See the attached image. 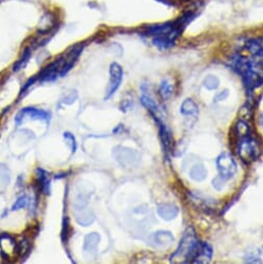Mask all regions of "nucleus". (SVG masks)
<instances>
[{
  "mask_svg": "<svg viewBox=\"0 0 263 264\" xmlns=\"http://www.w3.org/2000/svg\"><path fill=\"white\" fill-rule=\"evenodd\" d=\"M123 80V69L118 62H112L109 66V85L106 89L105 100L110 99L118 90Z\"/></svg>",
  "mask_w": 263,
  "mask_h": 264,
  "instance_id": "4",
  "label": "nucleus"
},
{
  "mask_svg": "<svg viewBox=\"0 0 263 264\" xmlns=\"http://www.w3.org/2000/svg\"><path fill=\"white\" fill-rule=\"evenodd\" d=\"M158 214L161 216V219L165 221H172L179 215L180 209L176 205L171 203H164L158 206Z\"/></svg>",
  "mask_w": 263,
  "mask_h": 264,
  "instance_id": "14",
  "label": "nucleus"
},
{
  "mask_svg": "<svg viewBox=\"0 0 263 264\" xmlns=\"http://www.w3.org/2000/svg\"><path fill=\"white\" fill-rule=\"evenodd\" d=\"M32 52H33V49L30 48V47L24 50V52H23V54H22V56L19 58V60L16 62V64L14 65L13 72H18V71H20L21 68H23L26 66L30 56H32Z\"/></svg>",
  "mask_w": 263,
  "mask_h": 264,
  "instance_id": "22",
  "label": "nucleus"
},
{
  "mask_svg": "<svg viewBox=\"0 0 263 264\" xmlns=\"http://www.w3.org/2000/svg\"><path fill=\"white\" fill-rule=\"evenodd\" d=\"M176 27V22H166L161 23V24H154L150 25L145 28V34L156 36L160 34H166L170 31H172Z\"/></svg>",
  "mask_w": 263,
  "mask_h": 264,
  "instance_id": "13",
  "label": "nucleus"
},
{
  "mask_svg": "<svg viewBox=\"0 0 263 264\" xmlns=\"http://www.w3.org/2000/svg\"><path fill=\"white\" fill-rule=\"evenodd\" d=\"M260 124H261L262 128H263V113H262L261 116H260Z\"/></svg>",
  "mask_w": 263,
  "mask_h": 264,
  "instance_id": "34",
  "label": "nucleus"
},
{
  "mask_svg": "<svg viewBox=\"0 0 263 264\" xmlns=\"http://www.w3.org/2000/svg\"><path fill=\"white\" fill-rule=\"evenodd\" d=\"M149 245L156 248H166L172 245L174 242V236L170 231L159 230L153 232L149 236Z\"/></svg>",
  "mask_w": 263,
  "mask_h": 264,
  "instance_id": "9",
  "label": "nucleus"
},
{
  "mask_svg": "<svg viewBox=\"0 0 263 264\" xmlns=\"http://www.w3.org/2000/svg\"><path fill=\"white\" fill-rule=\"evenodd\" d=\"M77 98H78V92L75 89H71L65 93L64 98L61 99V103L66 105H72L77 99Z\"/></svg>",
  "mask_w": 263,
  "mask_h": 264,
  "instance_id": "27",
  "label": "nucleus"
},
{
  "mask_svg": "<svg viewBox=\"0 0 263 264\" xmlns=\"http://www.w3.org/2000/svg\"><path fill=\"white\" fill-rule=\"evenodd\" d=\"M160 95L163 99H168L170 97L172 96L173 93V86L172 84L170 83L168 80H163L160 85Z\"/></svg>",
  "mask_w": 263,
  "mask_h": 264,
  "instance_id": "24",
  "label": "nucleus"
},
{
  "mask_svg": "<svg viewBox=\"0 0 263 264\" xmlns=\"http://www.w3.org/2000/svg\"><path fill=\"white\" fill-rule=\"evenodd\" d=\"M181 113L183 116H190L196 119L199 114V107L192 99H187L181 106Z\"/></svg>",
  "mask_w": 263,
  "mask_h": 264,
  "instance_id": "16",
  "label": "nucleus"
},
{
  "mask_svg": "<svg viewBox=\"0 0 263 264\" xmlns=\"http://www.w3.org/2000/svg\"><path fill=\"white\" fill-rule=\"evenodd\" d=\"M30 242L28 238H24L22 239L20 243L17 244V248H16V256L17 257H23L25 258L28 256V254L30 253Z\"/></svg>",
  "mask_w": 263,
  "mask_h": 264,
  "instance_id": "21",
  "label": "nucleus"
},
{
  "mask_svg": "<svg viewBox=\"0 0 263 264\" xmlns=\"http://www.w3.org/2000/svg\"><path fill=\"white\" fill-rule=\"evenodd\" d=\"M87 200L83 197L77 199L75 204V219L80 226L87 227L95 222V214L91 213L90 209L87 208Z\"/></svg>",
  "mask_w": 263,
  "mask_h": 264,
  "instance_id": "7",
  "label": "nucleus"
},
{
  "mask_svg": "<svg viewBox=\"0 0 263 264\" xmlns=\"http://www.w3.org/2000/svg\"><path fill=\"white\" fill-rule=\"evenodd\" d=\"M28 203H29V197L27 195H22L16 201H15V203L12 206V212H17L22 208H25L28 205Z\"/></svg>",
  "mask_w": 263,
  "mask_h": 264,
  "instance_id": "26",
  "label": "nucleus"
},
{
  "mask_svg": "<svg viewBox=\"0 0 263 264\" xmlns=\"http://www.w3.org/2000/svg\"><path fill=\"white\" fill-rule=\"evenodd\" d=\"M207 176L206 168L202 164L194 165L190 169V177L195 182H203Z\"/></svg>",
  "mask_w": 263,
  "mask_h": 264,
  "instance_id": "18",
  "label": "nucleus"
},
{
  "mask_svg": "<svg viewBox=\"0 0 263 264\" xmlns=\"http://www.w3.org/2000/svg\"><path fill=\"white\" fill-rule=\"evenodd\" d=\"M35 175H36V181L40 184L44 183L46 181L49 180V173L45 169H43L41 167L36 168Z\"/></svg>",
  "mask_w": 263,
  "mask_h": 264,
  "instance_id": "30",
  "label": "nucleus"
},
{
  "mask_svg": "<svg viewBox=\"0 0 263 264\" xmlns=\"http://www.w3.org/2000/svg\"><path fill=\"white\" fill-rule=\"evenodd\" d=\"M84 50V44H77L73 47H71L64 55H65V65L63 66V69L60 72L59 77H65L68 74V72L74 67L75 64L80 57L81 53Z\"/></svg>",
  "mask_w": 263,
  "mask_h": 264,
  "instance_id": "8",
  "label": "nucleus"
},
{
  "mask_svg": "<svg viewBox=\"0 0 263 264\" xmlns=\"http://www.w3.org/2000/svg\"><path fill=\"white\" fill-rule=\"evenodd\" d=\"M237 153L244 162L252 163L257 160L260 154L259 143L253 137L247 136L238 140Z\"/></svg>",
  "mask_w": 263,
  "mask_h": 264,
  "instance_id": "2",
  "label": "nucleus"
},
{
  "mask_svg": "<svg viewBox=\"0 0 263 264\" xmlns=\"http://www.w3.org/2000/svg\"><path fill=\"white\" fill-rule=\"evenodd\" d=\"M216 169H218L219 176L224 181L231 180L236 174L237 165L233 157L228 152L221 153L215 161Z\"/></svg>",
  "mask_w": 263,
  "mask_h": 264,
  "instance_id": "3",
  "label": "nucleus"
},
{
  "mask_svg": "<svg viewBox=\"0 0 263 264\" xmlns=\"http://www.w3.org/2000/svg\"><path fill=\"white\" fill-rule=\"evenodd\" d=\"M200 243L198 242L196 232L192 227L184 231L176 251L172 254L170 261L174 263H189L194 262L196 258Z\"/></svg>",
  "mask_w": 263,
  "mask_h": 264,
  "instance_id": "1",
  "label": "nucleus"
},
{
  "mask_svg": "<svg viewBox=\"0 0 263 264\" xmlns=\"http://www.w3.org/2000/svg\"><path fill=\"white\" fill-rule=\"evenodd\" d=\"M141 89H142V96L140 98L141 104L146 109H148V112L151 114V116L153 117V119H156V118L163 119V114H162V112H161L160 107L156 103V100H154V99L149 95V93H148V90L145 89L144 85H142Z\"/></svg>",
  "mask_w": 263,
  "mask_h": 264,
  "instance_id": "11",
  "label": "nucleus"
},
{
  "mask_svg": "<svg viewBox=\"0 0 263 264\" xmlns=\"http://www.w3.org/2000/svg\"><path fill=\"white\" fill-rule=\"evenodd\" d=\"M213 257V248L207 243H200L196 258L193 263H208Z\"/></svg>",
  "mask_w": 263,
  "mask_h": 264,
  "instance_id": "15",
  "label": "nucleus"
},
{
  "mask_svg": "<svg viewBox=\"0 0 263 264\" xmlns=\"http://www.w3.org/2000/svg\"><path fill=\"white\" fill-rule=\"evenodd\" d=\"M99 243V235L96 232H92L87 234L84 238V244H83V250L86 253H94L97 251L98 246Z\"/></svg>",
  "mask_w": 263,
  "mask_h": 264,
  "instance_id": "17",
  "label": "nucleus"
},
{
  "mask_svg": "<svg viewBox=\"0 0 263 264\" xmlns=\"http://www.w3.org/2000/svg\"><path fill=\"white\" fill-rule=\"evenodd\" d=\"M224 181L222 177L218 176V177H215L214 180L213 181V185H214V188L215 190H218V191H221L223 188H224Z\"/></svg>",
  "mask_w": 263,
  "mask_h": 264,
  "instance_id": "32",
  "label": "nucleus"
},
{
  "mask_svg": "<svg viewBox=\"0 0 263 264\" xmlns=\"http://www.w3.org/2000/svg\"><path fill=\"white\" fill-rule=\"evenodd\" d=\"M36 81H38V78H37V75H34L33 77H32V78H29V79L27 80V82L24 84V86H23L22 87V89H21V91H20V97H22L23 95H24V93L30 88V87H32L33 86V85L36 82Z\"/></svg>",
  "mask_w": 263,
  "mask_h": 264,
  "instance_id": "31",
  "label": "nucleus"
},
{
  "mask_svg": "<svg viewBox=\"0 0 263 264\" xmlns=\"http://www.w3.org/2000/svg\"><path fill=\"white\" fill-rule=\"evenodd\" d=\"M154 120H156V122L158 124L160 138H161V141H162V145H163L164 151H165L166 155H168L170 153V151H171L172 142H173L171 133H170V131L166 127V124L163 122V119L156 118Z\"/></svg>",
  "mask_w": 263,
  "mask_h": 264,
  "instance_id": "12",
  "label": "nucleus"
},
{
  "mask_svg": "<svg viewBox=\"0 0 263 264\" xmlns=\"http://www.w3.org/2000/svg\"><path fill=\"white\" fill-rule=\"evenodd\" d=\"M263 40L262 37H255L246 43V50L249 52L251 55H257V54L263 48Z\"/></svg>",
  "mask_w": 263,
  "mask_h": 264,
  "instance_id": "19",
  "label": "nucleus"
},
{
  "mask_svg": "<svg viewBox=\"0 0 263 264\" xmlns=\"http://www.w3.org/2000/svg\"><path fill=\"white\" fill-rule=\"evenodd\" d=\"M229 96V91L227 89H225L224 91H221L219 92L218 95H216L214 99V102H221V100H224V99H226L227 97Z\"/></svg>",
  "mask_w": 263,
  "mask_h": 264,
  "instance_id": "33",
  "label": "nucleus"
},
{
  "mask_svg": "<svg viewBox=\"0 0 263 264\" xmlns=\"http://www.w3.org/2000/svg\"><path fill=\"white\" fill-rule=\"evenodd\" d=\"M203 86L208 90H215L220 86L219 78L214 75H208L204 78Z\"/></svg>",
  "mask_w": 263,
  "mask_h": 264,
  "instance_id": "25",
  "label": "nucleus"
},
{
  "mask_svg": "<svg viewBox=\"0 0 263 264\" xmlns=\"http://www.w3.org/2000/svg\"><path fill=\"white\" fill-rule=\"evenodd\" d=\"M235 134L236 136L242 139V138H245L247 136H250L251 134V131H250V127L249 124H247L246 121L244 120H239L237 121L236 126H235Z\"/></svg>",
  "mask_w": 263,
  "mask_h": 264,
  "instance_id": "23",
  "label": "nucleus"
},
{
  "mask_svg": "<svg viewBox=\"0 0 263 264\" xmlns=\"http://www.w3.org/2000/svg\"><path fill=\"white\" fill-rule=\"evenodd\" d=\"M69 235V221L68 217L66 215L63 221V229H61V239L64 243H67Z\"/></svg>",
  "mask_w": 263,
  "mask_h": 264,
  "instance_id": "29",
  "label": "nucleus"
},
{
  "mask_svg": "<svg viewBox=\"0 0 263 264\" xmlns=\"http://www.w3.org/2000/svg\"><path fill=\"white\" fill-rule=\"evenodd\" d=\"M64 139L66 141L67 145L69 146V148H71L72 154H74L77 150V140H76L75 136L72 133H69V132H65Z\"/></svg>",
  "mask_w": 263,
  "mask_h": 264,
  "instance_id": "28",
  "label": "nucleus"
},
{
  "mask_svg": "<svg viewBox=\"0 0 263 264\" xmlns=\"http://www.w3.org/2000/svg\"><path fill=\"white\" fill-rule=\"evenodd\" d=\"M26 118H29L32 120H43L49 123L51 119V114L48 111L43 110V109H37L33 107L23 108L16 115L15 122H16L17 126H21L22 122Z\"/></svg>",
  "mask_w": 263,
  "mask_h": 264,
  "instance_id": "6",
  "label": "nucleus"
},
{
  "mask_svg": "<svg viewBox=\"0 0 263 264\" xmlns=\"http://www.w3.org/2000/svg\"><path fill=\"white\" fill-rule=\"evenodd\" d=\"M11 182L10 169L4 164H0V193L5 191Z\"/></svg>",
  "mask_w": 263,
  "mask_h": 264,
  "instance_id": "20",
  "label": "nucleus"
},
{
  "mask_svg": "<svg viewBox=\"0 0 263 264\" xmlns=\"http://www.w3.org/2000/svg\"><path fill=\"white\" fill-rule=\"evenodd\" d=\"M16 240L9 233H1L0 234V255L3 259L9 260L11 258V252L16 256Z\"/></svg>",
  "mask_w": 263,
  "mask_h": 264,
  "instance_id": "10",
  "label": "nucleus"
},
{
  "mask_svg": "<svg viewBox=\"0 0 263 264\" xmlns=\"http://www.w3.org/2000/svg\"><path fill=\"white\" fill-rule=\"evenodd\" d=\"M113 157L121 167H133L140 160L139 154L134 150L123 146H116L113 149Z\"/></svg>",
  "mask_w": 263,
  "mask_h": 264,
  "instance_id": "5",
  "label": "nucleus"
}]
</instances>
